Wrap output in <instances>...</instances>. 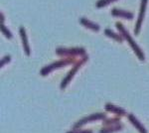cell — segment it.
Masks as SVG:
<instances>
[{
  "instance_id": "cell-1",
  "label": "cell",
  "mask_w": 149,
  "mask_h": 133,
  "mask_svg": "<svg viewBox=\"0 0 149 133\" xmlns=\"http://www.w3.org/2000/svg\"><path fill=\"white\" fill-rule=\"evenodd\" d=\"M115 25H116V27L118 28V30L120 31V32H121L122 34H123V36L126 38V40L129 42V44H130L131 47L133 48L134 52L136 53V55L138 56V58H139V59H140L141 61H143V60H144V55H143L142 51H141L140 48H139L138 46H137V44H136V43L134 42V40L131 38V36L129 35V33L127 32V30H126V29L123 27V25H122V24H121L120 22H116V24H115Z\"/></svg>"
},
{
  "instance_id": "cell-2",
  "label": "cell",
  "mask_w": 149,
  "mask_h": 133,
  "mask_svg": "<svg viewBox=\"0 0 149 133\" xmlns=\"http://www.w3.org/2000/svg\"><path fill=\"white\" fill-rule=\"evenodd\" d=\"M57 54L59 55H83L85 54V49L83 48H73V49H66V48H58Z\"/></svg>"
},
{
  "instance_id": "cell-3",
  "label": "cell",
  "mask_w": 149,
  "mask_h": 133,
  "mask_svg": "<svg viewBox=\"0 0 149 133\" xmlns=\"http://www.w3.org/2000/svg\"><path fill=\"white\" fill-rule=\"evenodd\" d=\"M146 3H147V0H141L140 4V11H139V16L137 19V22H136V27H135V34L139 32V29H140L141 23H142L144 14H145V9H146Z\"/></svg>"
},
{
  "instance_id": "cell-4",
  "label": "cell",
  "mask_w": 149,
  "mask_h": 133,
  "mask_svg": "<svg viewBox=\"0 0 149 133\" xmlns=\"http://www.w3.org/2000/svg\"><path fill=\"white\" fill-rule=\"evenodd\" d=\"M67 64H70V62H69V61H59V62H55L54 64H51V65H49V66L43 68V69L41 70V74H42L43 76H46L48 72H51L53 69H56V68L65 66V65H67Z\"/></svg>"
},
{
  "instance_id": "cell-5",
  "label": "cell",
  "mask_w": 149,
  "mask_h": 133,
  "mask_svg": "<svg viewBox=\"0 0 149 133\" xmlns=\"http://www.w3.org/2000/svg\"><path fill=\"white\" fill-rule=\"evenodd\" d=\"M86 59H88V57H85V58H84V59H83V60H81V61H80V62H79V63H78V64H77V65H76V66H74V67L73 68V69H72V71H71V72H69V74H68V75H67V77H66V78H65V79H64L63 83H62V84H61V88H65V86H66V84H68V83H69V81H70V79H72V77H73V76H74V72H76V71H77V70H78V69H79V67H80V66H81V64H83V63H84V62H86Z\"/></svg>"
},
{
  "instance_id": "cell-6",
  "label": "cell",
  "mask_w": 149,
  "mask_h": 133,
  "mask_svg": "<svg viewBox=\"0 0 149 133\" xmlns=\"http://www.w3.org/2000/svg\"><path fill=\"white\" fill-rule=\"evenodd\" d=\"M111 14L113 16H121V17H125L126 19H131L133 18V13L126 10H121L118 8H112L111 9Z\"/></svg>"
},
{
  "instance_id": "cell-7",
  "label": "cell",
  "mask_w": 149,
  "mask_h": 133,
  "mask_svg": "<svg viewBox=\"0 0 149 133\" xmlns=\"http://www.w3.org/2000/svg\"><path fill=\"white\" fill-rule=\"evenodd\" d=\"M80 22L83 24V25H85V27H88L90 29H92L93 31H98L100 30V26L97 25V24L92 22V21H90L88 19L86 18H84V17H81L80 18Z\"/></svg>"
},
{
  "instance_id": "cell-8",
  "label": "cell",
  "mask_w": 149,
  "mask_h": 133,
  "mask_svg": "<svg viewBox=\"0 0 149 133\" xmlns=\"http://www.w3.org/2000/svg\"><path fill=\"white\" fill-rule=\"evenodd\" d=\"M19 31H20V35L23 41V46H24V49H25V52H26V54L29 55L30 54V48H29V46H28V41H27V36H26V33H25V29H24V27H20Z\"/></svg>"
},
{
  "instance_id": "cell-9",
  "label": "cell",
  "mask_w": 149,
  "mask_h": 133,
  "mask_svg": "<svg viewBox=\"0 0 149 133\" xmlns=\"http://www.w3.org/2000/svg\"><path fill=\"white\" fill-rule=\"evenodd\" d=\"M104 33L107 34V36H109V37L113 38L114 40H117V41H119V42H121V41H122V37H121V36L118 35V34H116V33H114L113 31H111L110 29H105Z\"/></svg>"
},
{
  "instance_id": "cell-10",
  "label": "cell",
  "mask_w": 149,
  "mask_h": 133,
  "mask_svg": "<svg viewBox=\"0 0 149 133\" xmlns=\"http://www.w3.org/2000/svg\"><path fill=\"white\" fill-rule=\"evenodd\" d=\"M129 118H130V120H131V121H132V123H134V124H135L136 126L138 127L139 131H141V132H142V133H146V132H145V130H144V128H143L142 126H141L140 124H138V123H137L138 121H137V120L135 119V118H134L133 116H131V115H130V116H129Z\"/></svg>"
},
{
  "instance_id": "cell-11",
  "label": "cell",
  "mask_w": 149,
  "mask_h": 133,
  "mask_svg": "<svg viewBox=\"0 0 149 133\" xmlns=\"http://www.w3.org/2000/svg\"><path fill=\"white\" fill-rule=\"evenodd\" d=\"M112 1H114V0H98L97 2V7H103L107 5V4H109Z\"/></svg>"
},
{
  "instance_id": "cell-12",
  "label": "cell",
  "mask_w": 149,
  "mask_h": 133,
  "mask_svg": "<svg viewBox=\"0 0 149 133\" xmlns=\"http://www.w3.org/2000/svg\"><path fill=\"white\" fill-rule=\"evenodd\" d=\"M1 30H2V32H3V34H5V35H6L7 38H9V39H10V38H12L11 32L5 27V26L3 25V23H1Z\"/></svg>"
},
{
  "instance_id": "cell-13",
  "label": "cell",
  "mask_w": 149,
  "mask_h": 133,
  "mask_svg": "<svg viewBox=\"0 0 149 133\" xmlns=\"http://www.w3.org/2000/svg\"><path fill=\"white\" fill-rule=\"evenodd\" d=\"M9 60H10V56H6L5 58H3V59L1 60V67L4 65V63H7Z\"/></svg>"
}]
</instances>
